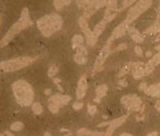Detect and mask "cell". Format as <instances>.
Returning a JSON list of instances; mask_svg holds the SVG:
<instances>
[{
	"instance_id": "obj_1",
	"label": "cell",
	"mask_w": 160,
	"mask_h": 136,
	"mask_svg": "<svg viewBox=\"0 0 160 136\" xmlns=\"http://www.w3.org/2000/svg\"><path fill=\"white\" fill-rule=\"evenodd\" d=\"M32 24V21L30 17H29V11L28 8H24L21 10L20 19L16 22L14 24H12V27L9 29V31L6 32V34L3 36V38L0 40V48H3L6 45L12 41L13 38L17 34L20 33L21 31H23L24 29L30 27Z\"/></svg>"
},
{
	"instance_id": "obj_2",
	"label": "cell",
	"mask_w": 160,
	"mask_h": 136,
	"mask_svg": "<svg viewBox=\"0 0 160 136\" xmlns=\"http://www.w3.org/2000/svg\"><path fill=\"white\" fill-rule=\"evenodd\" d=\"M12 90L16 101L21 107H28L34 99V92L26 80H19L12 84Z\"/></svg>"
},
{
	"instance_id": "obj_3",
	"label": "cell",
	"mask_w": 160,
	"mask_h": 136,
	"mask_svg": "<svg viewBox=\"0 0 160 136\" xmlns=\"http://www.w3.org/2000/svg\"><path fill=\"white\" fill-rule=\"evenodd\" d=\"M37 28L45 37H50L63 27V19L59 14H49L43 16L37 21Z\"/></svg>"
},
{
	"instance_id": "obj_4",
	"label": "cell",
	"mask_w": 160,
	"mask_h": 136,
	"mask_svg": "<svg viewBox=\"0 0 160 136\" xmlns=\"http://www.w3.org/2000/svg\"><path fill=\"white\" fill-rule=\"evenodd\" d=\"M34 62V59L31 57H18L15 59L7 60V61L0 62V73L17 72L28 67Z\"/></svg>"
},
{
	"instance_id": "obj_5",
	"label": "cell",
	"mask_w": 160,
	"mask_h": 136,
	"mask_svg": "<svg viewBox=\"0 0 160 136\" xmlns=\"http://www.w3.org/2000/svg\"><path fill=\"white\" fill-rule=\"evenodd\" d=\"M151 5H152V1H150V0H145V1L141 0V1H138L135 6H133L129 9L127 17L123 22L129 26L135 20H137L143 12H145Z\"/></svg>"
},
{
	"instance_id": "obj_6",
	"label": "cell",
	"mask_w": 160,
	"mask_h": 136,
	"mask_svg": "<svg viewBox=\"0 0 160 136\" xmlns=\"http://www.w3.org/2000/svg\"><path fill=\"white\" fill-rule=\"evenodd\" d=\"M121 103L130 111H138L142 108V100L137 95H125L121 98Z\"/></svg>"
},
{
	"instance_id": "obj_7",
	"label": "cell",
	"mask_w": 160,
	"mask_h": 136,
	"mask_svg": "<svg viewBox=\"0 0 160 136\" xmlns=\"http://www.w3.org/2000/svg\"><path fill=\"white\" fill-rule=\"evenodd\" d=\"M78 24H79L80 29H82V31L84 32V34H85L88 45L94 46L97 43L98 38L93 34V31H91V29H89L88 19H86L85 17L81 16V17L79 18V20H78Z\"/></svg>"
},
{
	"instance_id": "obj_8",
	"label": "cell",
	"mask_w": 160,
	"mask_h": 136,
	"mask_svg": "<svg viewBox=\"0 0 160 136\" xmlns=\"http://www.w3.org/2000/svg\"><path fill=\"white\" fill-rule=\"evenodd\" d=\"M110 44H112V42L107 41V44H105L104 46V48L102 49L100 55L98 56L96 62H95V64H94L95 72H100V70H103V66H104L105 60L107 59V57L110 55V53H112V50H110Z\"/></svg>"
},
{
	"instance_id": "obj_9",
	"label": "cell",
	"mask_w": 160,
	"mask_h": 136,
	"mask_svg": "<svg viewBox=\"0 0 160 136\" xmlns=\"http://www.w3.org/2000/svg\"><path fill=\"white\" fill-rule=\"evenodd\" d=\"M127 118H128V116H120V118H117L115 119H113L112 121H105V122H101V123L98 124V126L99 127H102V126H108V128L107 130L105 131V136H112L113 131L118 128L119 126H121L122 124L124 123V122L126 121Z\"/></svg>"
},
{
	"instance_id": "obj_10",
	"label": "cell",
	"mask_w": 160,
	"mask_h": 136,
	"mask_svg": "<svg viewBox=\"0 0 160 136\" xmlns=\"http://www.w3.org/2000/svg\"><path fill=\"white\" fill-rule=\"evenodd\" d=\"M118 6H117V1L113 0V1H107V9H105V16H104V20L107 23H110L112 20H114L115 17L117 16L118 13Z\"/></svg>"
},
{
	"instance_id": "obj_11",
	"label": "cell",
	"mask_w": 160,
	"mask_h": 136,
	"mask_svg": "<svg viewBox=\"0 0 160 136\" xmlns=\"http://www.w3.org/2000/svg\"><path fill=\"white\" fill-rule=\"evenodd\" d=\"M88 88V84H87V77L86 75H81V77L78 80L77 83V89H76V97L77 99H82V98L86 95Z\"/></svg>"
},
{
	"instance_id": "obj_12",
	"label": "cell",
	"mask_w": 160,
	"mask_h": 136,
	"mask_svg": "<svg viewBox=\"0 0 160 136\" xmlns=\"http://www.w3.org/2000/svg\"><path fill=\"white\" fill-rule=\"evenodd\" d=\"M128 28H129V26L128 24H126L124 22L123 23H121L120 24H118V26L116 27L114 29H113V31L112 33V36H110V38L108 39L107 41L112 43V41H114L115 39H117V38H119V37L123 36V35L126 33Z\"/></svg>"
},
{
	"instance_id": "obj_13",
	"label": "cell",
	"mask_w": 160,
	"mask_h": 136,
	"mask_svg": "<svg viewBox=\"0 0 160 136\" xmlns=\"http://www.w3.org/2000/svg\"><path fill=\"white\" fill-rule=\"evenodd\" d=\"M71 100V97L69 95H63V94H55L53 96L50 97L49 99V103H55L59 106L60 108H62L63 106L69 104V102Z\"/></svg>"
},
{
	"instance_id": "obj_14",
	"label": "cell",
	"mask_w": 160,
	"mask_h": 136,
	"mask_svg": "<svg viewBox=\"0 0 160 136\" xmlns=\"http://www.w3.org/2000/svg\"><path fill=\"white\" fill-rule=\"evenodd\" d=\"M154 68H151V67H148V65H143L137 69L133 70V77H134L135 80H139V78L145 77V75H150L153 72Z\"/></svg>"
},
{
	"instance_id": "obj_15",
	"label": "cell",
	"mask_w": 160,
	"mask_h": 136,
	"mask_svg": "<svg viewBox=\"0 0 160 136\" xmlns=\"http://www.w3.org/2000/svg\"><path fill=\"white\" fill-rule=\"evenodd\" d=\"M87 49H86L84 46H80V47L77 48V51L74 55V61L75 63L78 65H85L87 63Z\"/></svg>"
},
{
	"instance_id": "obj_16",
	"label": "cell",
	"mask_w": 160,
	"mask_h": 136,
	"mask_svg": "<svg viewBox=\"0 0 160 136\" xmlns=\"http://www.w3.org/2000/svg\"><path fill=\"white\" fill-rule=\"evenodd\" d=\"M127 31H128V33L130 34V36L132 37V39L134 40L135 42L137 43H142L143 40H145V37H143V35L141 33V32L136 29L135 28H133V27H130L128 29H127Z\"/></svg>"
},
{
	"instance_id": "obj_17",
	"label": "cell",
	"mask_w": 160,
	"mask_h": 136,
	"mask_svg": "<svg viewBox=\"0 0 160 136\" xmlns=\"http://www.w3.org/2000/svg\"><path fill=\"white\" fill-rule=\"evenodd\" d=\"M107 92V84H102V85H99L96 89V98H95V102L100 103L101 102V99L103 97L105 96Z\"/></svg>"
},
{
	"instance_id": "obj_18",
	"label": "cell",
	"mask_w": 160,
	"mask_h": 136,
	"mask_svg": "<svg viewBox=\"0 0 160 136\" xmlns=\"http://www.w3.org/2000/svg\"><path fill=\"white\" fill-rule=\"evenodd\" d=\"M107 22H105L104 19H103L101 22H99V23H98L96 26H95V28L93 29V34L97 37V38H99L100 35H101L103 32H104L105 27H107Z\"/></svg>"
},
{
	"instance_id": "obj_19",
	"label": "cell",
	"mask_w": 160,
	"mask_h": 136,
	"mask_svg": "<svg viewBox=\"0 0 160 136\" xmlns=\"http://www.w3.org/2000/svg\"><path fill=\"white\" fill-rule=\"evenodd\" d=\"M159 92H160V82L148 86V87L146 88V90L145 91V93L146 95H148V96L156 97L157 95L159 94Z\"/></svg>"
},
{
	"instance_id": "obj_20",
	"label": "cell",
	"mask_w": 160,
	"mask_h": 136,
	"mask_svg": "<svg viewBox=\"0 0 160 136\" xmlns=\"http://www.w3.org/2000/svg\"><path fill=\"white\" fill-rule=\"evenodd\" d=\"M84 42V37L82 36L81 34H75L74 36L72 37V40H71V43H72V48L75 49V48H78L80 46H82Z\"/></svg>"
},
{
	"instance_id": "obj_21",
	"label": "cell",
	"mask_w": 160,
	"mask_h": 136,
	"mask_svg": "<svg viewBox=\"0 0 160 136\" xmlns=\"http://www.w3.org/2000/svg\"><path fill=\"white\" fill-rule=\"evenodd\" d=\"M71 3V1H69V0H55V1L53 2L54 4V7H55V9L57 11H61L64 6H67V5H69Z\"/></svg>"
},
{
	"instance_id": "obj_22",
	"label": "cell",
	"mask_w": 160,
	"mask_h": 136,
	"mask_svg": "<svg viewBox=\"0 0 160 136\" xmlns=\"http://www.w3.org/2000/svg\"><path fill=\"white\" fill-rule=\"evenodd\" d=\"M158 32H160V22H156V23L153 24L151 27H150L148 29H146L145 33L154 34V33H158Z\"/></svg>"
},
{
	"instance_id": "obj_23",
	"label": "cell",
	"mask_w": 160,
	"mask_h": 136,
	"mask_svg": "<svg viewBox=\"0 0 160 136\" xmlns=\"http://www.w3.org/2000/svg\"><path fill=\"white\" fill-rule=\"evenodd\" d=\"M160 64V53H157L155 54L154 56L151 57V59L148 61V63L146 64L148 67H151V68H154L157 65Z\"/></svg>"
},
{
	"instance_id": "obj_24",
	"label": "cell",
	"mask_w": 160,
	"mask_h": 136,
	"mask_svg": "<svg viewBox=\"0 0 160 136\" xmlns=\"http://www.w3.org/2000/svg\"><path fill=\"white\" fill-rule=\"evenodd\" d=\"M31 110L35 115H41L43 113V108L40 103H34V104H32Z\"/></svg>"
},
{
	"instance_id": "obj_25",
	"label": "cell",
	"mask_w": 160,
	"mask_h": 136,
	"mask_svg": "<svg viewBox=\"0 0 160 136\" xmlns=\"http://www.w3.org/2000/svg\"><path fill=\"white\" fill-rule=\"evenodd\" d=\"M58 73H59V68L57 67L56 65H52V66H50V68L48 69V77L54 78Z\"/></svg>"
},
{
	"instance_id": "obj_26",
	"label": "cell",
	"mask_w": 160,
	"mask_h": 136,
	"mask_svg": "<svg viewBox=\"0 0 160 136\" xmlns=\"http://www.w3.org/2000/svg\"><path fill=\"white\" fill-rule=\"evenodd\" d=\"M10 128H11L12 131L18 132V131H20V130H21L24 128V123L21 121H16V122H14V123L11 124Z\"/></svg>"
},
{
	"instance_id": "obj_27",
	"label": "cell",
	"mask_w": 160,
	"mask_h": 136,
	"mask_svg": "<svg viewBox=\"0 0 160 136\" xmlns=\"http://www.w3.org/2000/svg\"><path fill=\"white\" fill-rule=\"evenodd\" d=\"M130 69H131V67H130V65L128 64V65H127V66H125L124 68H122V69L120 70V72L118 73L117 77H124V75H127V73H129Z\"/></svg>"
},
{
	"instance_id": "obj_28",
	"label": "cell",
	"mask_w": 160,
	"mask_h": 136,
	"mask_svg": "<svg viewBox=\"0 0 160 136\" xmlns=\"http://www.w3.org/2000/svg\"><path fill=\"white\" fill-rule=\"evenodd\" d=\"M133 3H135L134 0H129V1H123V2H122L121 8H119V9H118V12H121V11H123L124 9H126V8L130 7Z\"/></svg>"
},
{
	"instance_id": "obj_29",
	"label": "cell",
	"mask_w": 160,
	"mask_h": 136,
	"mask_svg": "<svg viewBox=\"0 0 160 136\" xmlns=\"http://www.w3.org/2000/svg\"><path fill=\"white\" fill-rule=\"evenodd\" d=\"M49 110H50V112H52L53 114H57L59 112L60 110V107L57 104H55V103H49V106H48Z\"/></svg>"
},
{
	"instance_id": "obj_30",
	"label": "cell",
	"mask_w": 160,
	"mask_h": 136,
	"mask_svg": "<svg viewBox=\"0 0 160 136\" xmlns=\"http://www.w3.org/2000/svg\"><path fill=\"white\" fill-rule=\"evenodd\" d=\"M98 112V109L94 105H88V114L90 116H95Z\"/></svg>"
},
{
	"instance_id": "obj_31",
	"label": "cell",
	"mask_w": 160,
	"mask_h": 136,
	"mask_svg": "<svg viewBox=\"0 0 160 136\" xmlns=\"http://www.w3.org/2000/svg\"><path fill=\"white\" fill-rule=\"evenodd\" d=\"M91 132H92L91 130H89V129H87V128H80V129L77 131V134L80 135V136H83V135H87V136H88Z\"/></svg>"
},
{
	"instance_id": "obj_32",
	"label": "cell",
	"mask_w": 160,
	"mask_h": 136,
	"mask_svg": "<svg viewBox=\"0 0 160 136\" xmlns=\"http://www.w3.org/2000/svg\"><path fill=\"white\" fill-rule=\"evenodd\" d=\"M72 108H73V110H75V111L81 110V109L83 108V103L82 102H75V103H73Z\"/></svg>"
},
{
	"instance_id": "obj_33",
	"label": "cell",
	"mask_w": 160,
	"mask_h": 136,
	"mask_svg": "<svg viewBox=\"0 0 160 136\" xmlns=\"http://www.w3.org/2000/svg\"><path fill=\"white\" fill-rule=\"evenodd\" d=\"M118 85H120L121 87H126V86L128 85V82H127L125 78H121V80H118Z\"/></svg>"
},
{
	"instance_id": "obj_34",
	"label": "cell",
	"mask_w": 160,
	"mask_h": 136,
	"mask_svg": "<svg viewBox=\"0 0 160 136\" xmlns=\"http://www.w3.org/2000/svg\"><path fill=\"white\" fill-rule=\"evenodd\" d=\"M134 50H135V53H136L138 56H143V49L141 48L140 46H136Z\"/></svg>"
},
{
	"instance_id": "obj_35",
	"label": "cell",
	"mask_w": 160,
	"mask_h": 136,
	"mask_svg": "<svg viewBox=\"0 0 160 136\" xmlns=\"http://www.w3.org/2000/svg\"><path fill=\"white\" fill-rule=\"evenodd\" d=\"M126 48H127V45L125 44V43H122V44L118 45L117 47L114 49V51H122V50H124V49H126Z\"/></svg>"
},
{
	"instance_id": "obj_36",
	"label": "cell",
	"mask_w": 160,
	"mask_h": 136,
	"mask_svg": "<svg viewBox=\"0 0 160 136\" xmlns=\"http://www.w3.org/2000/svg\"><path fill=\"white\" fill-rule=\"evenodd\" d=\"M88 136H105V133L98 132V131H92Z\"/></svg>"
},
{
	"instance_id": "obj_37",
	"label": "cell",
	"mask_w": 160,
	"mask_h": 136,
	"mask_svg": "<svg viewBox=\"0 0 160 136\" xmlns=\"http://www.w3.org/2000/svg\"><path fill=\"white\" fill-rule=\"evenodd\" d=\"M146 88H148V86H146V83L142 82V83L140 84V87H139L140 90H143V91H145V90H146Z\"/></svg>"
},
{
	"instance_id": "obj_38",
	"label": "cell",
	"mask_w": 160,
	"mask_h": 136,
	"mask_svg": "<svg viewBox=\"0 0 160 136\" xmlns=\"http://www.w3.org/2000/svg\"><path fill=\"white\" fill-rule=\"evenodd\" d=\"M156 19H157V20H160V2H159L158 9H157V15H156Z\"/></svg>"
},
{
	"instance_id": "obj_39",
	"label": "cell",
	"mask_w": 160,
	"mask_h": 136,
	"mask_svg": "<svg viewBox=\"0 0 160 136\" xmlns=\"http://www.w3.org/2000/svg\"><path fill=\"white\" fill-rule=\"evenodd\" d=\"M146 136H158V132H157V131H152V132L148 133V134Z\"/></svg>"
},
{
	"instance_id": "obj_40",
	"label": "cell",
	"mask_w": 160,
	"mask_h": 136,
	"mask_svg": "<svg viewBox=\"0 0 160 136\" xmlns=\"http://www.w3.org/2000/svg\"><path fill=\"white\" fill-rule=\"evenodd\" d=\"M155 108H156V110L158 111V112H160V100L155 103Z\"/></svg>"
},
{
	"instance_id": "obj_41",
	"label": "cell",
	"mask_w": 160,
	"mask_h": 136,
	"mask_svg": "<svg viewBox=\"0 0 160 136\" xmlns=\"http://www.w3.org/2000/svg\"><path fill=\"white\" fill-rule=\"evenodd\" d=\"M53 80H54V82H55L57 85H59V83L61 82V80H60V78H56V77H54L53 78Z\"/></svg>"
},
{
	"instance_id": "obj_42",
	"label": "cell",
	"mask_w": 160,
	"mask_h": 136,
	"mask_svg": "<svg viewBox=\"0 0 160 136\" xmlns=\"http://www.w3.org/2000/svg\"><path fill=\"white\" fill-rule=\"evenodd\" d=\"M4 134L6 135V136H14V135H13V133H11L10 131H8V130L4 131Z\"/></svg>"
},
{
	"instance_id": "obj_43",
	"label": "cell",
	"mask_w": 160,
	"mask_h": 136,
	"mask_svg": "<svg viewBox=\"0 0 160 136\" xmlns=\"http://www.w3.org/2000/svg\"><path fill=\"white\" fill-rule=\"evenodd\" d=\"M119 136H133L132 134H130V133H127V132H123V133H121Z\"/></svg>"
},
{
	"instance_id": "obj_44",
	"label": "cell",
	"mask_w": 160,
	"mask_h": 136,
	"mask_svg": "<svg viewBox=\"0 0 160 136\" xmlns=\"http://www.w3.org/2000/svg\"><path fill=\"white\" fill-rule=\"evenodd\" d=\"M45 94L46 95H50L51 94V89H46V90H45Z\"/></svg>"
},
{
	"instance_id": "obj_45",
	"label": "cell",
	"mask_w": 160,
	"mask_h": 136,
	"mask_svg": "<svg viewBox=\"0 0 160 136\" xmlns=\"http://www.w3.org/2000/svg\"><path fill=\"white\" fill-rule=\"evenodd\" d=\"M151 55H152V53H151L150 51H148V52H146V57H148V58L151 57Z\"/></svg>"
},
{
	"instance_id": "obj_46",
	"label": "cell",
	"mask_w": 160,
	"mask_h": 136,
	"mask_svg": "<svg viewBox=\"0 0 160 136\" xmlns=\"http://www.w3.org/2000/svg\"><path fill=\"white\" fill-rule=\"evenodd\" d=\"M43 136H52V135L50 134V132H45L44 135H43Z\"/></svg>"
},
{
	"instance_id": "obj_47",
	"label": "cell",
	"mask_w": 160,
	"mask_h": 136,
	"mask_svg": "<svg viewBox=\"0 0 160 136\" xmlns=\"http://www.w3.org/2000/svg\"><path fill=\"white\" fill-rule=\"evenodd\" d=\"M155 41H160V34L155 38Z\"/></svg>"
},
{
	"instance_id": "obj_48",
	"label": "cell",
	"mask_w": 160,
	"mask_h": 136,
	"mask_svg": "<svg viewBox=\"0 0 160 136\" xmlns=\"http://www.w3.org/2000/svg\"><path fill=\"white\" fill-rule=\"evenodd\" d=\"M0 136H6V135H5L4 132H3V133H0Z\"/></svg>"
},
{
	"instance_id": "obj_49",
	"label": "cell",
	"mask_w": 160,
	"mask_h": 136,
	"mask_svg": "<svg viewBox=\"0 0 160 136\" xmlns=\"http://www.w3.org/2000/svg\"><path fill=\"white\" fill-rule=\"evenodd\" d=\"M156 97H159V98H160V92H159V94H158V95H157V96H156Z\"/></svg>"
},
{
	"instance_id": "obj_50",
	"label": "cell",
	"mask_w": 160,
	"mask_h": 136,
	"mask_svg": "<svg viewBox=\"0 0 160 136\" xmlns=\"http://www.w3.org/2000/svg\"><path fill=\"white\" fill-rule=\"evenodd\" d=\"M0 22H1V18H0Z\"/></svg>"
}]
</instances>
